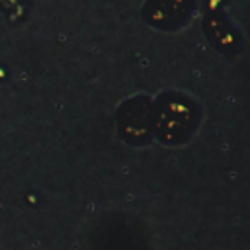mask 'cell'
<instances>
[{
    "instance_id": "1",
    "label": "cell",
    "mask_w": 250,
    "mask_h": 250,
    "mask_svg": "<svg viewBox=\"0 0 250 250\" xmlns=\"http://www.w3.org/2000/svg\"><path fill=\"white\" fill-rule=\"evenodd\" d=\"M199 121L197 104L184 92H162L152 102V137L160 145L186 143Z\"/></svg>"
},
{
    "instance_id": "3",
    "label": "cell",
    "mask_w": 250,
    "mask_h": 250,
    "mask_svg": "<svg viewBox=\"0 0 250 250\" xmlns=\"http://www.w3.org/2000/svg\"><path fill=\"white\" fill-rule=\"evenodd\" d=\"M193 10V0H146L141 18L154 29L174 31L182 27Z\"/></svg>"
},
{
    "instance_id": "4",
    "label": "cell",
    "mask_w": 250,
    "mask_h": 250,
    "mask_svg": "<svg viewBox=\"0 0 250 250\" xmlns=\"http://www.w3.org/2000/svg\"><path fill=\"white\" fill-rule=\"evenodd\" d=\"M203 31L211 45L221 53H234L240 49V37L236 29L221 16V14H207L203 20Z\"/></svg>"
},
{
    "instance_id": "2",
    "label": "cell",
    "mask_w": 250,
    "mask_h": 250,
    "mask_svg": "<svg viewBox=\"0 0 250 250\" xmlns=\"http://www.w3.org/2000/svg\"><path fill=\"white\" fill-rule=\"evenodd\" d=\"M117 135L123 143L141 146L152 137V100L148 96H133L123 102L115 115Z\"/></svg>"
}]
</instances>
